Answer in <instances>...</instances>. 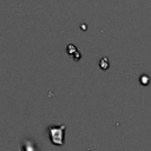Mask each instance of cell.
Segmentation results:
<instances>
[{"mask_svg": "<svg viewBox=\"0 0 151 151\" xmlns=\"http://www.w3.org/2000/svg\"><path fill=\"white\" fill-rule=\"evenodd\" d=\"M65 130H66V125H59V126H50L48 127V136H50V140L52 144L57 145V146H64L65 144Z\"/></svg>", "mask_w": 151, "mask_h": 151, "instance_id": "obj_1", "label": "cell"}, {"mask_svg": "<svg viewBox=\"0 0 151 151\" xmlns=\"http://www.w3.org/2000/svg\"><path fill=\"white\" fill-rule=\"evenodd\" d=\"M24 151H35V149L33 146V143L32 142H26V144L24 146Z\"/></svg>", "mask_w": 151, "mask_h": 151, "instance_id": "obj_2", "label": "cell"}]
</instances>
